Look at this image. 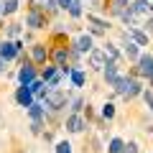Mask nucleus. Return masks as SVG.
<instances>
[{"instance_id":"obj_1","label":"nucleus","mask_w":153,"mask_h":153,"mask_svg":"<svg viewBox=\"0 0 153 153\" xmlns=\"http://www.w3.org/2000/svg\"><path fill=\"white\" fill-rule=\"evenodd\" d=\"M115 89H117V94H120V97L130 100V97H135V94L140 92V84H138L135 79H128V76H120V79L115 82Z\"/></svg>"},{"instance_id":"obj_2","label":"nucleus","mask_w":153,"mask_h":153,"mask_svg":"<svg viewBox=\"0 0 153 153\" xmlns=\"http://www.w3.org/2000/svg\"><path fill=\"white\" fill-rule=\"evenodd\" d=\"M64 102H66V94L64 92H59V89H49V92H46V105H49L51 110L64 107Z\"/></svg>"},{"instance_id":"obj_3","label":"nucleus","mask_w":153,"mask_h":153,"mask_svg":"<svg viewBox=\"0 0 153 153\" xmlns=\"http://www.w3.org/2000/svg\"><path fill=\"white\" fill-rule=\"evenodd\" d=\"M18 79H21V84H23V87H28V84H31L33 79H36V69H33L31 64H23V69L18 71Z\"/></svg>"},{"instance_id":"obj_4","label":"nucleus","mask_w":153,"mask_h":153,"mask_svg":"<svg viewBox=\"0 0 153 153\" xmlns=\"http://www.w3.org/2000/svg\"><path fill=\"white\" fill-rule=\"evenodd\" d=\"M16 100H18V105H23V107H31V105H33V94H31V89H28V87L18 89Z\"/></svg>"},{"instance_id":"obj_5","label":"nucleus","mask_w":153,"mask_h":153,"mask_svg":"<svg viewBox=\"0 0 153 153\" xmlns=\"http://www.w3.org/2000/svg\"><path fill=\"white\" fill-rule=\"evenodd\" d=\"M26 23H28L31 28H41V26H44V16H41V10H38V8H33V10L28 13Z\"/></svg>"},{"instance_id":"obj_6","label":"nucleus","mask_w":153,"mask_h":153,"mask_svg":"<svg viewBox=\"0 0 153 153\" xmlns=\"http://www.w3.org/2000/svg\"><path fill=\"white\" fill-rule=\"evenodd\" d=\"M18 49H21V44H3V49H0V59H3V61L13 59V56L18 54Z\"/></svg>"},{"instance_id":"obj_7","label":"nucleus","mask_w":153,"mask_h":153,"mask_svg":"<svg viewBox=\"0 0 153 153\" xmlns=\"http://www.w3.org/2000/svg\"><path fill=\"white\" fill-rule=\"evenodd\" d=\"M151 69H153V59L151 56H140V59H138V71H140V74H146V76H151Z\"/></svg>"},{"instance_id":"obj_8","label":"nucleus","mask_w":153,"mask_h":153,"mask_svg":"<svg viewBox=\"0 0 153 153\" xmlns=\"http://www.w3.org/2000/svg\"><path fill=\"white\" fill-rule=\"evenodd\" d=\"M66 128H69L71 133H79V130H82V128H84V120H82V117H79V115H71L69 120H66Z\"/></svg>"},{"instance_id":"obj_9","label":"nucleus","mask_w":153,"mask_h":153,"mask_svg":"<svg viewBox=\"0 0 153 153\" xmlns=\"http://www.w3.org/2000/svg\"><path fill=\"white\" fill-rule=\"evenodd\" d=\"M105 66H107V69H105V79H107V84H115L117 79H120V76H117V66H115L112 61L105 64Z\"/></svg>"},{"instance_id":"obj_10","label":"nucleus","mask_w":153,"mask_h":153,"mask_svg":"<svg viewBox=\"0 0 153 153\" xmlns=\"http://www.w3.org/2000/svg\"><path fill=\"white\" fill-rule=\"evenodd\" d=\"M66 59H69L66 49H56V51H54V61H56V66H61V69H64V66H66Z\"/></svg>"},{"instance_id":"obj_11","label":"nucleus","mask_w":153,"mask_h":153,"mask_svg":"<svg viewBox=\"0 0 153 153\" xmlns=\"http://www.w3.org/2000/svg\"><path fill=\"white\" fill-rule=\"evenodd\" d=\"M76 51H92V38L89 36H79L76 38Z\"/></svg>"},{"instance_id":"obj_12","label":"nucleus","mask_w":153,"mask_h":153,"mask_svg":"<svg viewBox=\"0 0 153 153\" xmlns=\"http://www.w3.org/2000/svg\"><path fill=\"white\" fill-rule=\"evenodd\" d=\"M128 33H130V36L135 38V44H138V46H146V44H148V36H146L143 31H138V28H130Z\"/></svg>"},{"instance_id":"obj_13","label":"nucleus","mask_w":153,"mask_h":153,"mask_svg":"<svg viewBox=\"0 0 153 153\" xmlns=\"http://www.w3.org/2000/svg\"><path fill=\"white\" fill-rule=\"evenodd\" d=\"M105 59H107V56H105L102 51H92V54H89V61H92V66H105Z\"/></svg>"},{"instance_id":"obj_14","label":"nucleus","mask_w":153,"mask_h":153,"mask_svg":"<svg viewBox=\"0 0 153 153\" xmlns=\"http://www.w3.org/2000/svg\"><path fill=\"white\" fill-rule=\"evenodd\" d=\"M125 5H128V0H112V3H110V10H112L115 16H120V13L125 10Z\"/></svg>"},{"instance_id":"obj_15","label":"nucleus","mask_w":153,"mask_h":153,"mask_svg":"<svg viewBox=\"0 0 153 153\" xmlns=\"http://www.w3.org/2000/svg\"><path fill=\"white\" fill-rule=\"evenodd\" d=\"M107 151H110V153H123V151H125V143H123L120 138H115V140L110 143V148H107Z\"/></svg>"},{"instance_id":"obj_16","label":"nucleus","mask_w":153,"mask_h":153,"mask_svg":"<svg viewBox=\"0 0 153 153\" xmlns=\"http://www.w3.org/2000/svg\"><path fill=\"white\" fill-rule=\"evenodd\" d=\"M18 10V0H5V5H0V13H16Z\"/></svg>"},{"instance_id":"obj_17","label":"nucleus","mask_w":153,"mask_h":153,"mask_svg":"<svg viewBox=\"0 0 153 153\" xmlns=\"http://www.w3.org/2000/svg\"><path fill=\"white\" fill-rule=\"evenodd\" d=\"M69 13L71 16H82V3H79V0H71V5H69Z\"/></svg>"},{"instance_id":"obj_18","label":"nucleus","mask_w":153,"mask_h":153,"mask_svg":"<svg viewBox=\"0 0 153 153\" xmlns=\"http://www.w3.org/2000/svg\"><path fill=\"white\" fill-rule=\"evenodd\" d=\"M33 59H36V61H44L46 59V49H44V46H33Z\"/></svg>"},{"instance_id":"obj_19","label":"nucleus","mask_w":153,"mask_h":153,"mask_svg":"<svg viewBox=\"0 0 153 153\" xmlns=\"http://www.w3.org/2000/svg\"><path fill=\"white\" fill-rule=\"evenodd\" d=\"M28 89H31V94L33 92H49V89L44 87V82H31V84H28Z\"/></svg>"},{"instance_id":"obj_20","label":"nucleus","mask_w":153,"mask_h":153,"mask_svg":"<svg viewBox=\"0 0 153 153\" xmlns=\"http://www.w3.org/2000/svg\"><path fill=\"white\" fill-rule=\"evenodd\" d=\"M71 82H74L76 87H82V84H84V74H82V71H71Z\"/></svg>"},{"instance_id":"obj_21","label":"nucleus","mask_w":153,"mask_h":153,"mask_svg":"<svg viewBox=\"0 0 153 153\" xmlns=\"http://www.w3.org/2000/svg\"><path fill=\"white\" fill-rule=\"evenodd\" d=\"M31 115H33V123H41V105H31Z\"/></svg>"},{"instance_id":"obj_22","label":"nucleus","mask_w":153,"mask_h":153,"mask_svg":"<svg viewBox=\"0 0 153 153\" xmlns=\"http://www.w3.org/2000/svg\"><path fill=\"white\" fill-rule=\"evenodd\" d=\"M125 54H128V59H135V56H138V46L135 44H128L125 46Z\"/></svg>"},{"instance_id":"obj_23","label":"nucleus","mask_w":153,"mask_h":153,"mask_svg":"<svg viewBox=\"0 0 153 153\" xmlns=\"http://www.w3.org/2000/svg\"><path fill=\"white\" fill-rule=\"evenodd\" d=\"M56 153H71V146L69 143H59L56 146Z\"/></svg>"},{"instance_id":"obj_24","label":"nucleus","mask_w":153,"mask_h":153,"mask_svg":"<svg viewBox=\"0 0 153 153\" xmlns=\"http://www.w3.org/2000/svg\"><path fill=\"white\" fill-rule=\"evenodd\" d=\"M105 56H110V59H117V51L112 49V46H105V51H102Z\"/></svg>"},{"instance_id":"obj_25","label":"nucleus","mask_w":153,"mask_h":153,"mask_svg":"<svg viewBox=\"0 0 153 153\" xmlns=\"http://www.w3.org/2000/svg\"><path fill=\"white\" fill-rule=\"evenodd\" d=\"M102 115H105V117H107V120H110V117H112V115H115V107H112V105H105Z\"/></svg>"},{"instance_id":"obj_26","label":"nucleus","mask_w":153,"mask_h":153,"mask_svg":"<svg viewBox=\"0 0 153 153\" xmlns=\"http://www.w3.org/2000/svg\"><path fill=\"white\" fill-rule=\"evenodd\" d=\"M143 97H146V105L151 107V112H153V92H146Z\"/></svg>"},{"instance_id":"obj_27","label":"nucleus","mask_w":153,"mask_h":153,"mask_svg":"<svg viewBox=\"0 0 153 153\" xmlns=\"http://www.w3.org/2000/svg\"><path fill=\"white\" fill-rule=\"evenodd\" d=\"M123 153H138V146H135V143H128V148Z\"/></svg>"},{"instance_id":"obj_28","label":"nucleus","mask_w":153,"mask_h":153,"mask_svg":"<svg viewBox=\"0 0 153 153\" xmlns=\"http://www.w3.org/2000/svg\"><path fill=\"white\" fill-rule=\"evenodd\" d=\"M56 5H61V8H69V5H71V0H56Z\"/></svg>"},{"instance_id":"obj_29","label":"nucleus","mask_w":153,"mask_h":153,"mask_svg":"<svg viewBox=\"0 0 153 153\" xmlns=\"http://www.w3.org/2000/svg\"><path fill=\"white\" fill-rule=\"evenodd\" d=\"M46 5H49V10H56V0H46Z\"/></svg>"},{"instance_id":"obj_30","label":"nucleus","mask_w":153,"mask_h":153,"mask_svg":"<svg viewBox=\"0 0 153 153\" xmlns=\"http://www.w3.org/2000/svg\"><path fill=\"white\" fill-rule=\"evenodd\" d=\"M148 28H151V31H153V18H151V21H148Z\"/></svg>"},{"instance_id":"obj_31","label":"nucleus","mask_w":153,"mask_h":153,"mask_svg":"<svg viewBox=\"0 0 153 153\" xmlns=\"http://www.w3.org/2000/svg\"><path fill=\"white\" fill-rule=\"evenodd\" d=\"M148 8H151V10H153V0H148Z\"/></svg>"},{"instance_id":"obj_32","label":"nucleus","mask_w":153,"mask_h":153,"mask_svg":"<svg viewBox=\"0 0 153 153\" xmlns=\"http://www.w3.org/2000/svg\"><path fill=\"white\" fill-rule=\"evenodd\" d=\"M3 64H5V61H3V59H0V69H5V66H3Z\"/></svg>"},{"instance_id":"obj_33","label":"nucleus","mask_w":153,"mask_h":153,"mask_svg":"<svg viewBox=\"0 0 153 153\" xmlns=\"http://www.w3.org/2000/svg\"><path fill=\"white\" fill-rule=\"evenodd\" d=\"M151 82H153V69H151Z\"/></svg>"},{"instance_id":"obj_34","label":"nucleus","mask_w":153,"mask_h":153,"mask_svg":"<svg viewBox=\"0 0 153 153\" xmlns=\"http://www.w3.org/2000/svg\"><path fill=\"white\" fill-rule=\"evenodd\" d=\"M36 3H41V0H36Z\"/></svg>"},{"instance_id":"obj_35","label":"nucleus","mask_w":153,"mask_h":153,"mask_svg":"<svg viewBox=\"0 0 153 153\" xmlns=\"http://www.w3.org/2000/svg\"><path fill=\"white\" fill-rule=\"evenodd\" d=\"M143 3H148V0H143Z\"/></svg>"}]
</instances>
